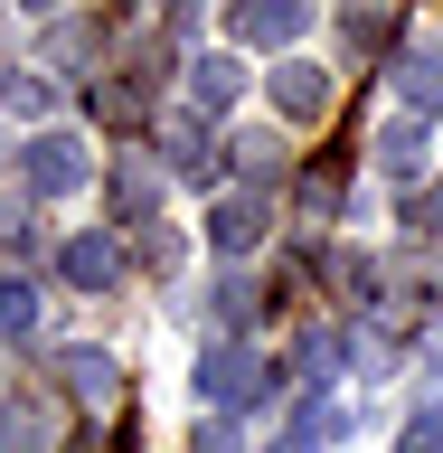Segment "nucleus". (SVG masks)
Returning a JSON list of instances; mask_svg holds the SVG:
<instances>
[{"label": "nucleus", "mask_w": 443, "mask_h": 453, "mask_svg": "<svg viewBox=\"0 0 443 453\" xmlns=\"http://www.w3.org/2000/svg\"><path fill=\"white\" fill-rule=\"evenodd\" d=\"M208 311H218L226 331H236V321H246V311H255V283H246V274H226V283H208Z\"/></svg>", "instance_id": "nucleus-13"}, {"label": "nucleus", "mask_w": 443, "mask_h": 453, "mask_svg": "<svg viewBox=\"0 0 443 453\" xmlns=\"http://www.w3.org/2000/svg\"><path fill=\"white\" fill-rule=\"evenodd\" d=\"M340 28H349V48H387V19H378V10H349Z\"/></svg>", "instance_id": "nucleus-17"}, {"label": "nucleus", "mask_w": 443, "mask_h": 453, "mask_svg": "<svg viewBox=\"0 0 443 453\" xmlns=\"http://www.w3.org/2000/svg\"><path fill=\"white\" fill-rule=\"evenodd\" d=\"M396 453H443V406H424V416L406 425V444H396Z\"/></svg>", "instance_id": "nucleus-16"}, {"label": "nucleus", "mask_w": 443, "mask_h": 453, "mask_svg": "<svg viewBox=\"0 0 443 453\" xmlns=\"http://www.w3.org/2000/svg\"><path fill=\"white\" fill-rule=\"evenodd\" d=\"M274 113H283V123H321V113H331V76H321L311 57L274 66Z\"/></svg>", "instance_id": "nucleus-3"}, {"label": "nucleus", "mask_w": 443, "mask_h": 453, "mask_svg": "<svg viewBox=\"0 0 443 453\" xmlns=\"http://www.w3.org/2000/svg\"><path fill=\"white\" fill-rule=\"evenodd\" d=\"M161 151H170V170H179V180H208V170H218V133H208V123H170L161 133Z\"/></svg>", "instance_id": "nucleus-8"}, {"label": "nucleus", "mask_w": 443, "mask_h": 453, "mask_svg": "<svg viewBox=\"0 0 443 453\" xmlns=\"http://www.w3.org/2000/svg\"><path fill=\"white\" fill-rule=\"evenodd\" d=\"M434 218H443V198H434Z\"/></svg>", "instance_id": "nucleus-20"}, {"label": "nucleus", "mask_w": 443, "mask_h": 453, "mask_svg": "<svg viewBox=\"0 0 443 453\" xmlns=\"http://www.w3.org/2000/svg\"><path fill=\"white\" fill-rule=\"evenodd\" d=\"M255 388H264V368H255L246 340H218V349L198 359V396H208V406H246Z\"/></svg>", "instance_id": "nucleus-2"}, {"label": "nucleus", "mask_w": 443, "mask_h": 453, "mask_svg": "<svg viewBox=\"0 0 443 453\" xmlns=\"http://www.w3.org/2000/svg\"><path fill=\"white\" fill-rule=\"evenodd\" d=\"M302 28H311L302 0H255V10H236V38H255V48H293Z\"/></svg>", "instance_id": "nucleus-6"}, {"label": "nucleus", "mask_w": 443, "mask_h": 453, "mask_svg": "<svg viewBox=\"0 0 443 453\" xmlns=\"http://www.w3.org/2000/svg\"><path fill=\"white\" fill-rule=\"evenodd\" d=\"M255 236H264V198H218L208 208V246L218 255H255Z\"/></svg>", "instance_id": "nucleus-7"}, {"label": "nucleus", "mask_w": 443, "mask_h": 453, "mask_svg": "<svg viewBox=\"0 0 443 453\" xmlns=\"http://www.w3.org/2000/svg\"><path fill=\"white\" fill-rule=\"evenodd\" d=\"M396 95H406V104H443V48H406L396 57Z\"/></svg>", "instance_id": "nucleus-9"}, {"label": "nucleus", "mask_w": 443, "mask_h": 453, "mask_svg": "<svg viewBox=\"0 0 443 453\" xmlns=\"http://www.w3.org/2000/svg\"><path fill=\"white\" fill-rule=\"evenodd\" d=\"M0 453H48V416L28 396H0Z\"/></svg>", "instance_id": "nucleus-10"}, {"label": "nucleus", "mask_w": 443, "mask_h": 453, "mask_svg": "<svg viewBox=\"0 0 443 453\" xmlns=\"http://www.w3.org/2000/svg\"><path fill=\"white\" fill-rule=\"evenodd\" d=\"M57 274L76 283V293H104V283L123 274V246H113V236H66V255H57Z\"/></svg>", "instance_id": "nucleus-5"}, {"label": "nucleus", "mask_w": 443, "mask_h": 453, "mask_svg": "<svg viewBox=\"0 0 443 453\" xmlns=\"http://www.w3.org/2000/svg\"><path fill=\"white\" fill-rule=\"evenodd\" d=\"M19 170H28V189H38V198H66V189H85V142L76 133H38L19 151Z\"/></svg>", "instance_id": "nucleus-1"}, {"label": "nucleus", "mask_w": 443, "mask_h": 453, "mask_svg": "<svg viewBox=\"0 0 443 453\" xmlns=\"http://www.w3.org/2000/svg\"><path fill=\"white\" fill-rule=\"evenodd\" d=\"M198 453H246V444H236L226 425H208V434H198Z\"/></svg>", "instance_id": "nucleus-18"}, {"label": "nucleus", "mask_w": 443, "mask_h": 453, "mask_svg": "<svg viewBox=\"0 0 443 453\" xmlns=\"http://www.w3.org/2000/svg\"><path fill=\"white\" fill-rule=\"evenodd\" d=\"M57 378H66L76 406H113V396H123V368H113L104 349H57Z\"/></svg>", "instance_id": "nucleus-4"}, {"label": "nucleus", "mask_w": 443, "mask_h": 453, "mask_svg": "<svg viewBox=\"0 0 443 453\" xmlns=\"http://www.w3.org/2000/svg\"><path fill=\"white\" fill-rule=\"evenodd\" d=\"M189 104L198 113H226V104H236V57H198V66H189Z\"/></svg>", "instance_id": "nucleus-11"}, {"label": "nucleus", "mask_w": 443, "mask_h": 453, "mask_svg": "<svg viewBox=\"0 0 443 453\" xmlns=\"http://www.w3.org/2000/svg\"><path fill=\"white\" fill-rule=\"evenodd\" d=\"M378 170H387V180H416L424 170V133L416 123H387V133H378Z\"/></svg>", "instance_id": "nucleus-12"}, {"label": "nucleus", "mask_w": 443, "mask_h": 453, "mask_svg": "<svg viewBox=\"0 0 443 453\" xmlns=\"http://www.w3.org/2000/svg\"><path fill=\"white\" fill-rule=\"evenodd\" d=\"M274 453H311V444H302V434H293V444H274Z\"/></svg>", "instance_id": "nucleus-19"}, {"label": "nucleus", "mask_w": 443, "mask_h": 453, "mask_svg": "<svg viewBox=\"0 0 443 453\" xmlns=\"http://www.w3.org/2000/svg\"><path fill=\"white\" fill-rule=\"evenodd\" d=\"M236 151H246V170H255V180H274V170H283V142H274V133H246Z\"/></svg>", "instance_id": "nucleus-15"}, {"label": "nucleus", "mask_w": 443, "mask_h": 453, "mask_svg": "<svg viewBox=\"0 0 443 453\" xmlns=\"http://www.w3.org/2000/svg\"><path fill=\"white\" fill-rule=\"evenodd\" d=\"M28 321H38V293H28V283H19V274H10V283H0V331L19 340V331H28Z\"/></svg>", "instance_id": "nucleus-14"}]
</instances>
